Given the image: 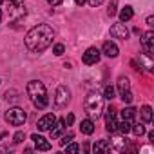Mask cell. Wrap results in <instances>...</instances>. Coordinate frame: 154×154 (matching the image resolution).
I'll return each mask as SVG.
<instances>
[{"mask_svg": "<svg viewBox=\"0 0 154 154\" xmlns=\"http://www.w3.org/2000/svg\"><path fill=\"white\" fill-rule=\"evenodd\" d=\"M53 27L47 24H38L35 26L27 35H26V47L31 53H42L53 44Z\"/></svg>", "mask_w": 154, "mask_h": 154, "instance_id": "1", "label": "cell"}, {"mask_svg": "<svg viewBox=\"0 0 154 154\" xmlns=\"http://www.w3.org/2000/svg\"><path fill=\"white\" fill-rule=\"evenodd\" d=\"M27 96L29 100L33 102V105L36 109H45L47 103H49V98H47V89L42 82L38 80H31L27 84Z\"/></svg>", "mask_w": 154, "mask_h": 154, "instance_id": "2", "label": "cell"}, {"mask_svg": "<svg viewBox=\"0 0 154 154\" xmlns=\"http://www.w3.org/2000/svg\"><path fill=\"white\" fill-rule=\"evenodd\" d=\"M84 111L91 120H98L103 112V96L98 93H89L84 102Z\"/></svg>", "mask_w": 154, "mask_h": 154, "instance_id": "3", "label": "cell"}, {"mask_svg": "<svg viewBox=\"0 0 154 154\" xmlns=\"http://www.w3.org/2000/svg\"><path fill=\"white\" fill-rule=\"evenodd\" d=\"M6 120H8V123H9V125L20 127V125H24V123H26L27 114H26V111H24V109H20V107H11V109L6 112Z\"/></svg>", "mask_w": 154, "mask_h": 154, "instance_id": "4", "label": "cell"}, {"mask_svg": "<svg viewBox=\"0 0 154 154\" xmlns=\"http://www.w3.org/2000/svg\"><path fill=\"white\" fill-rule=\"evenodd\" d=\"M8 11L13 20H20L26 17V4L24 0H9L8 2Z\"/></svg>", "mask_w": 154, "mask_h": 154, "instance_id": "5", "label": "cell"}, {"mask_svg": "<svg viewBox=\"0 0 154 154\" xmlns=\"http://www.w3.org/2000/svg\"><path fill=\"white\" fill-rule=\"evenodd\" d=\"M69 100H71L69 89H67L65 85H60V87L56 89V93H54V105H56V107H65V105L69 103Z\"/></svg>", "mask_w": 154, "mask_h": 154, "instance_id": "6", "label": "cell"}, {"mask_svg": "<svg viewBox=\"0 0 154 154\" xmlns=\"http://www.w3.org/2000/svg\"><path fill=\"white\" fill-rule=\"evenodd\" d=\"M141 47H143V51H145V54H147V56H152V54H154V33H152V31L143 33Z\"/></svg>", "mask_w": 154, "mask_h": 154, "instance_id": "7", "label": "cell"}, {"mask_svg": "<svg viewBox=\"0 0 154 154\" xmlns=\"http://www.w3.org/2000/svg\"><path fill=\"white\" fill-rule=\"evenodd\" d=\"M105 129L107 132H116V109H105Z\"/></svg>", "mask_w": 154, "mask_h": 154, "instance_id": "8", "label": "cell"}, {"mask_svg": "<svg viewBox=\"0 0 154 154\" xmlns=\"http://www.w3.org/2000/svg\"><path fill=\"white\" fill-rule=\"evenodd\" d=\"M111 36H112V38H120V40H125V38H129V29L125 27L123 22L114 24V26L111 27Z\"/></svg>", "mask_w": 154, "mask_h": 154, "instance_id": "9", "label": "cell"}, {"mask_svg": "<svg viewBox=\"0 0 154 154\" xmlns=\"http://www.w3.org/2000/svg\"><path fill=\"white\" fill-rule=\"evenodd\" d=\"M82 60H84V63H85V65H94V63L100 60V51H98L96 47H89V49L84 53Z\"/></svg>", "mask_w": 154, "mask_h": 154, "instance_id": "10", "label": "cell"}, {"mask_svg": "<svg viewBox=\"0 0 154 154\" xmlns=\"http://www.w3.org/2000/svg\"><path fill=\"white\" fill-rule=\"evenodd\" d=\"M54 122H56V116L49 112V114H45V116H42V118L38 120L36 127H38V131H49V129L54 125Z\"/></svg>", "mask_w": 154, "mask_h": 154, "instance_id": "11", "label": "cell"}, {"mask_svg": "<svg viewBox=\"0 0 154 154\" xmlns=\"http://www.w3.org/2000/svg\"><path fill=\"white\" fill-rule=\"evenodd\" d=\"M102 51H103V54H105V56H109V58H116V56H118V53H120L118 45H116L114 42H111V40L103 42V47H102Z\"/></svg>", "mask_w": 154, "mask_h": 154, "instance_id": "12", "label": "cell"}, {"mask_svg": "<svg viewBox=\"0 0 154 154\" xmlns=\"http://www.w3.org/2000/svg\"><path fill=\"white\" fill-rule=\"evenodd\" d=\"M31 140H33V143H35V147H36L38 150H51V143H49L44 136H40V134H33Z\"/></svg>", "mask_w": 154, "mask_h": 154, "instance_id": "13", "label": "cell"}, {"mask_svg": "<svg viewBox=\"0 0 154 154\" xmlns=\"http://www.w3.org/2000/svg\"><path fill=\"white\" fill-rule=\"evenodd\" d=\"M109 145H111V150H114V152H123V150L127 149V140L122 138V136H118V138H112V140L109 141Z\"/></svg>", "mask_w": 154, "mask_h": 154, "instance_id": "14", "label": "cell"}, {"mask_svg": "<svg viewBox=\"0 0 154 154\" xmlns=\"http://www.w3.org/2000/svg\"><path fill=\"white\" fill-rule=\"evenodd\" d=\"M49 131H51V140L60 138V136L63 134V131H65V122H63V120H56L54 125H53Z\"/></svg>", "mask_w": 154, "mask_h": 154, "instance_id": "15", "label": "cell"}, {"mask_svg": "<svg viewBox=\"0 0 154 154\" xmlns=\"http://www.w3.org/2000/svg\"><path fill=\"white\" fill-rule=\"evenodd\" d=\"M80 131H82L84 134H87V136L93 134V132H94V120H91V118H89V120H84V122L80 123Z\"/></svg>", "mask_w": 154, "mask_h": 154, "instance_id": "16", "label": "cell"}, {"mask_svg": "<svg viewBox=\"0 0 154 154\" xmlns=\"http://www.w3.org/2000/svg\"><path fill=\"white\" fill-rule=\"evenodd\" d=\"M111 150V145H109V141L107 140H100V141H96L94 145H93V152H109Z\"/></svg>", "mask_w": 154, "mask_h": 154, "instance_id": "17", "label": "cell"}, {"mask_svg": "<svg viewBox=\"0 0 154 154\" xmlns=\"http://www.w3.org/2000/svg\"><path fill=\"white\" fill-rule=\"evenodd\" d=\"M132 17H134V9H132L131 6H125V8L120 11V22H129Z\"/></svg>", "mask_w": 154, "mask_h": 154, "instance_id": "18", "label": "cell"}, {"mask_svg": "<svg viewBox=\"0 0 154 154\" xmlns=\"http://www.w3.org/2000/svg\"><path fill=\"white\" fill-rule=\"evenodd\" d=\"M140 116H141V120H143L145 123H150V122H152V109H150L149 105H143V107L140 109Z\"/></svg>", "mask_w": 154, "mask_h": 154, "instance_id": "19", "label": "cell"}, {"mask_svg": "<svg viewBox=\"0 0 154 154\" xmlns=\"http://www.w3.org/2000/svg\"><path fill=\"white\" fill-rule=\"evenodd\" d=\"M132 123L134 122H131V120H122L120 123H116V131H120L122 134H127L132 129Z\"/></svg>", "mask_w": 154, "mask_h": 154, "instance_id": "20", "label": "cell"}, {"mask_svg": "<svg viewBox=\"0 0 154 154\" xmlns=\"http://www.w3.org/2000/svg\"><path fill=\"white\" fill-rule=\"evenodd\" d=\"M118 91H120V94H123V93L131 91V82H129V78L122 76V78L118 80Z\"/></svg>", "mask_w": 154, "mask_h": 154, "instance_id": "21", "label": "cell"}, {"mask_svg": "<svg viewBox=\"0 0 154 154\" xmlns=\"http://www.w3.org/2000/svg\"><path fill=\"white\" fill-rule=\"evenodd\" d=\"M134 118H136V109H134V107H125V109L122 111V120H131V122H134Z\"/></svg>", "mask_w": 154, "mask_h": 154, "instance_id": "22", "label": "cell"}, {"mask_svg": "<svg viewBox=\"0 0 154 154\" xmlns=\"http://www.w3.org/2000/svg\"><path fill=\"white\" fill-rule=\"evenodd\" d=\"M72 138H74V134H72V132L62 134V136H60V145H62V147H65L67 143H71V141H72Z\"/></svg>", "mask_w": 154, "mask_h": 154, "instance_id": "23", "label": "cell"}, {"mask_svg": "<svg viewBox=\"0 0 154 154\" xmlns=\"http://www.w3.org/2000/svg\"><path fill=\"white\" fill-rule=\"evenodd\" d=\"M136 136H143L145 134V127L143 125H140V123H132V129H131Z\"/></svg>", "mask_w": 154, "mask_h": 154, "instance_id": "24", "label": "cell"}, {"mask_svg": "<svg viewBox=\"0 0 154 154\" xmlns=\"http://www.w3.org/2000/svg\"><path fill=\"white\" fill-rule=\"evenodd\" d=\"M103 98H107V100H112V98H114V87L107 85V87H105V91H103Z\"/></svg>", "mask_w": 154, "mask_h": 154, "instance_id": "25", "label": "cell"}, {"mask_svg": "<svg viewBox=\"0 0 154 154\" xmlns=\"http://www.w3.org/2000/svg\"><path fill=\"white\" fill-rule=\"evenodd\" d=\"M116 4H118L116 0H111V2H109V9H107V15L109 17H114L116 15Z\"/></svg>", "mask_w": 154, "mask_h": 154, "instance_id": "26", "label": "cell"}, {"mask_svg": "<svg viewBox=\"0 0 154 154\" xmlns=\"http://www.w3.org/2000/svg\"><path fill=\"white\" fill-rule=\"evenodd\" d=\"M63 51H65V47H63L62 44H56V45L53 47V53H54L56 56H62V54H63Z\"/></svg>", "mask_w": 154, "mask_h": 154, "instance_id": "27", "label": "cell"}, {"mask_svg": "<svg viewBox=\"0 0 154 154\" xmlns=\"http://www.w3.org/2000/svg\"><path fill=\"white\" fill-rule=\"evenodd\" d=\"M24 140H26V134H24L22 131H18V132L13 136V141H15V143H22Z\"/></svg>", "mask_w": 154, "mask_h": 154, "instance_id": "28", "label": "cell"}, {"mask_svg": "<svg viewBox=\"0 0 154 154\" xmlns=\"http://www.w3.org/2000/svg\"><path fill=\"white\" fill-rule=\"evenodd\" d=\"M65 150H67V152H78L80 147L76 145V143H67V145H65Z\"/></svg>", "mask_w": 154, "mask_h": 154, "instance_id": "29", "label": "cell"}, {"mask_svg": "<svg viewBox=\"0 0 154 154\" xmlns=\"http://www.w3.org/2000/svg\"><path fill=\"white\" fill-rule=\"evenodd\" d=\"M122 96V100L125 102V103H131L132 102V93L131 91H127V93H123V94H120Z\"/></svg>", "mask_w": 154, "mask_h": 154, "instance_id": "30", "label": "cell"}, {"mask_svg": "<svg viewBox=\"0 0 154 154\" xmlns=\"http://www.w3.org/2000/svg\"><path fill=\"white\" fill-rule=\"evenodd\" d=\"M4 98H6V100L9 102V100H17L18 96H17V91H8V93L4 94Z\"/></svg>", "mask_w": 154, "mask_h": 154, "instance_id": "31", "label": "cell"}, {"mask_svg": "<svg viewBox=\"0 0 154 154\" xmlns=\"http://www.w3.org/2000/svg\"><path fill=\"white\" fill-rule=\"evenodd\" d=\"M87 2H89V6H93V8H98V6L103 4V0H87Z\"/></svg>", "mask_w": 154, "mask_h": 154, "instance_id": "32", "label": "cell"}, {"mask_svg": "<svg viewBox=\"0 0 154 154\" xmlns=\"http://www.w3.org/2000/svg\"><path fill=\"white\" fill-rule=\"evenodd\" d=\"M63 122H65V125L69 127V125L74 122V114H67V118H63Z\"/></svg>", "mask_w": 154, "mask_h": 154, "instance_id": "33", "label": "cell"}, {"mask_svg": "<svg viewBox=\"0 0 154 154\" xmlns=\"http://www.w3.org/2000/svg\"><path fill=\"white\" fill-rule=\"evenodd\" d=\"M45 2H47V4H51V6H60L63 0H45Z\"/></svg>", "mask_w": 154, "mask_h": 154, "instance_id": "34", "label": "cell"}, {"mask_svg": "<svg viewBox=\"0 0 154 154\" xmlns=\"http://www.w3.org/2000/svg\"><path fill=\"white\" fill-rule=\"evenodd\" d=\"M154 17H147V26H154Z\"/></svg>", "mask_w": 154, "mask_h": 154, "instance_id": "35", "label": "cell"}, {"mask_svg": "<svg viewBox=\"0 0 154 154\" xmlns=\"http://www.w3.org/2000/svg\"><path fill=\"white\" fill-rule=\"evenodd\" d=\"M74 2H76V4H78V6H84V4L87 2V0H74Z\"/></svg>", "mask_w": 154, "mask_h": 154, "instance_id": "36", "label": "cell"}, {"mask_svg": "<svg viewBox=\"0 0 154 154\" xmlns=\"http://www.w3.org/2000/svg\"><path fill=\"white\" fill-rule=\"evenodd\" d=\"M4 136H6V132H2V134H0V140H2V138H4Z\"/></svg>", "mask_w": 154, "mask_h": 154, "instance_id": "37", "label": "cell"}, {"mask_svg": "<svg viewBox=\"0 0 154 154\" xmlns=\"http://www.w3.org/2000/svg\"><path fill=\"white\" fill-rule=\"evenodd\" d=\"M0 22H2V9H0Z\"/></svg>", "mask_w": 154, "mask_h": 154, "instance_id": "38", "label": "cell"}, {"mask_svg": "<svg viewBox=\"0 0 154 154\" xmlns=\"http://www.w3.org/2000/svg\"><path fill=\"white\" fill-rule=\"evenodd\" d=\"M2 2H4V0H0V4H2Z\"/></svg>", "mask_w": 154, "mask_h": 154, "instance_id": "39", "label": "cell"}]
</instances>
